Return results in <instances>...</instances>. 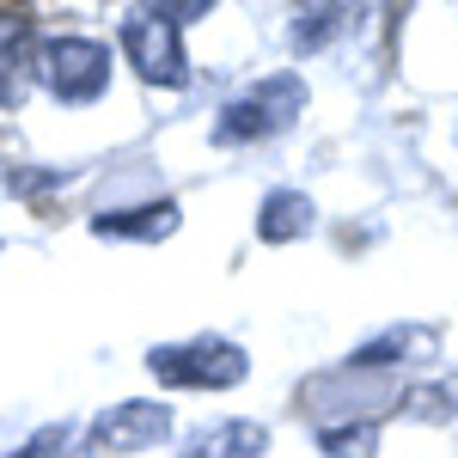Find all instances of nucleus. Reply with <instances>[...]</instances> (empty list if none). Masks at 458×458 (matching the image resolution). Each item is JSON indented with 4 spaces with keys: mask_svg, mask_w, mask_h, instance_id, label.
I'll use <instances>...</instances> for the list:
<instances>
[{
    "mask_svg": "<svg viewBox=\"0 0 458 458\" xmlns=\"http://www.w3.org/2000/svg\"><path fill=\"white\" fill-rule=\"evenodd\" d=\"M123 55H135L141 80L153 86H183V55H177V19L147 6V13H129L123 19Z\"/></svg>",
    "mask_w": 458,
    "mask_h": 458,
    "instance_id": "f257e3e1",
    "label": "nucleus"
},
{
    "mask_svg": "<svg viewBox=\"0 0 458 458\" xmlns=\"http://www.w3.org/2000/svg\"><path fill=\"white\" fill-rule=\"evenodd\" d=\"M147 367H153V379H165V386H239V379H245V354L233 349V343L153 349Z\"/></svg>",
    "mask_w": 458,
    "mask_h": 458,
    "instance_id": "f03ea898",
    "label": "nucleus"
},
{
    "mask_svg": "<svg viewBox=\"0 0 458 458\" xmlns=\"http://www.w3.org/2000/svg\"><path fill=\"white\" fill-rule=\"evenodd\" d=\"M43 80H49V92L55 98H68V105H86V98H98L110 80V49H98V43H49L43 55Z\"/></svg>",
    "mask_w": 458,
    "mask_h": 458,
    "instance_id": "7ed1b4c3",
    "label": "nucleus"
},
{
    "mask_svg": "<svg viewBox=\"0 0 458 458\" xmlns=\"http://www.w3.org/2000/svg\"><path fill=\"white\" fill-rule=\"evenodd\" d=\"M300 80L293 73H276V80H263L250 98L226 110V135H276L282 123H293V110H300Z\"/></svg>",
    "mask_w": 458,
    "mask_h": 458,
    "instance_id": "20e7f679",
    "label": "nucleus"
},
{
    "mask_svg": "<svg viewBox=\"0 0 458 458\" xmlns=\"http://www.w3.org/2000/svg\"><path fill=\"white\" fill-rule=\"evenodd\" d=\"M165 428H172V410L165 403H116L98 416V440H105L110 453H141V446H159L165 440Z\"/></svg>",
    "mask_w": 458,
    "mask_h": 458,
    "instance_id": "39448f33",
    "label": "nucleus"
},
{
    "mask_svg": "<svg viewBox=\"0 0 458 458\" xmlns=\"http://www.w3.org/2000/svg\"><path fill=\"white\" fill-rule=\"evenodd\" d=\"M269 446V428H257V422H220V428H208L196 446L183 458H257Z\"/></svg>",
    "mask_w": 458,
    "mask_h": 458,
    "instance_id": "423d86ee",
    "label": "nucleus"
},
{
    "mask_svg": "<svg viewBox=\"0 0 458 458\" xmlns=\"http://www.w3.org/2000/svg\"><path fill=\"white\" fill-rule=\"evenodd\" d=\"M312 226V208H306V196H269V208H263V239L269 245H282V239H293V233H306Z\"/></svg>",
    "mask_w": 458,
    "mask_h": 458,
    "instance_id": "0eeeda50",
    "label": "nucleus"
},
{
    "mask_svg": "<svg viewBox=\"0 0 458 458\" xmlns=\"http://www.w3.org/2000/svg\"><path fill=\"white\" fill-rule=\"evenodd\" d=\"M98 233H172L177 214L172 208H147V214H98Z\"/></svg>",
    "mask_w": 458,
    "mask_h": 458,
    "instance_id": "6e6552de",
    "label": "nucleus"
},
{
    "mask_svg": "<svg viewBox=\"0 0 458 458\" xmlns=\"http://www.w3.org/2000/svg\"><path fill=\"white\" fill-rule=\"evenodd\" d=\"M373 440H379V428H373V422L324 428V453H330V458H373Z\"/></svg>",
    "mask_w": 458,
    "mask_h": 458,
    "instance_id": "1a4fd4ad",
    "label": "nucleus"
},
{
    "mask_svg": "<svg viewBox=\"0 0 458 458\" xmlns=\"http://www.w3.org/2000/svg\"><path fill=\"white\" fill-rule=\"evenodd\" d=\"M19 458H86L80 446H68V434H43L37 446H25Z\"/></svg>",
    "mask_w": 458,
    "mask_h": 458,
    "instance_id": "9d476101",
    "label": "nucleus"
}]
</instances>
